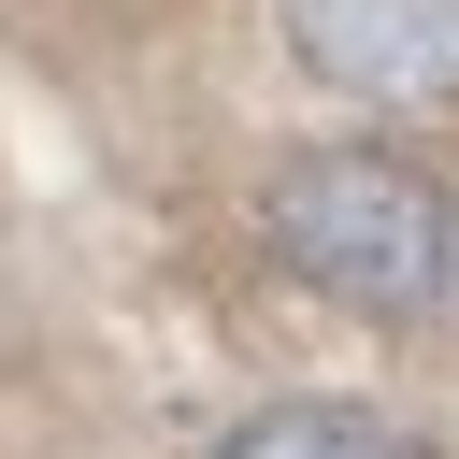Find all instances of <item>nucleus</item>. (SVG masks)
<instances>
[{
  "label": "nucleus",
  "mask_w": 459,
  "mask_h": 459,
  "mask_svg": "<svg viewBox=\"0 0 459 459\" xmlns=\"http://www.w3.org/2000/svg\"><path fill=\"white\" fill-rule=\"evenodd\" d=\"M273 244L359 316H459V158H301L273 186Z\"/></svg>",
  "instance_id": "1"
},
{
  "label": "nucleus",
  "mask_w": 459,
  "mask_h": 459,
  "mask_svg": "<svg viewBox=\"0 0 459 459\" xmlns=\"http://www.w3.org/2000/svg\"><path fill=\"white\" fill-rule=\"evenodd\" d=\"M287 43L359 100H445L459 86V0H287Z\"/></svg>",
  "instance_id": "2"
},
{
  "label": "nucleus",
  "mask_w": 459,
  "mask_h": 459,
  "mask_svg": "<svg viewBox=\"0 0 459 459\" xmlns=\"http://www.w3.org/2000/svg\"><path fill=\"white\" fill-rule=\"evenodd\" d=\"M215 459H402L373 416H344V402H273V416H244Z\"/></svg>",
  "instance_id": "3"
}]
</instances>
